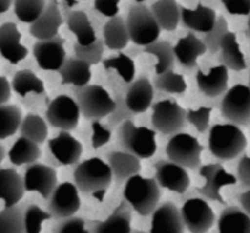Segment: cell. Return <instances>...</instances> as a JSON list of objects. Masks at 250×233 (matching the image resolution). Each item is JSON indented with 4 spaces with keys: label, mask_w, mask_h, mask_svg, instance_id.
Wrapping results in <instances>:
<instances>
[{
    "label": "cell",
    "mask_w": 250,
    "mask_h": 233,
    "mask_svg": "<svg viewBox=\"0 0 250 233\" xmlns=\"http://www.w3.org/2000/svg\"><path fill=\"white\" fill-rule=\"evenodd\" d=\"M199 175L205 180V183L197 187V192L207 199L226 204L220 191L226 186L237 183V176L227 172L221 164H207L200 166Z\"/></svg>",
    "instance_id": "obj_11"
},
{
    "label": "cell",
    "mask_w": 250,
    "mask_h": 233,
    "mask_svg": "<svg viewBox=\"0 0 250 233\" xmlns=\"http://www.w3.org/2000/svg\"><path fill=\"white\" fill-rule=\"evenodd\" d=\"M197 85L200 92L209 98L224 94L229 88V68L219 65L210 68L209 73L199 70L197 72Z\"/></svg>",
    "instance_id": "obj_24"
},
{
    "label": "cell",
    "mask_w": 250,
    "mask_h": 233,
    "mask_svg": "<svg viewBox=\"0 0 250 233\" xmlns=\"http://www.w3.org/2000/svg\"><path fill=\"white\" fill-rule=\"evenodd\" d=\"M143 53L150 54L155 56L158 63L155 65V73L161 75L164 72L171 71L175 66V50L170 42L167 41H156L149 45L144 46Z\"/></svg>",
    "instance_id": "obj_35"
},
{
    "label": "cell",
    "mask_w": 250,
    "mask_h": 233,
    "mask_svg": "<svg viewBox=\"0 0 250 233\" xmlns=\"http://www.w3.org/2000/svg\"><path fill=\"white\" fill-rule=\"evenodd\" d=\"M212 112V107L200 106L197 110H188L187 121L195 127L199 133H204L210 127V115Z\"/></svg>",
    "instance_id": "obj_47"
},
{
    "label": "cell",
    "mask_w": 250,
    "mask_h": 233,
    "mask_svg": "<svg viewBox=\"0 0 250 233\" xmlns=\"http://www.w3.org/2000/svg\"><path fill=\"white\" fill-rule=\"evenodd\" d=\"M5 155H6V151H5V148L2 147V144L0 143V164H1L2 160L5 159Z\"/></svg>",
    "instance_id": "obj_56"
},
{
    "label": "cell",
    "mask_w": 250,
    "mask_h": 233,
    "mask_svg": "<svg viewBox=\"0 0 250 233\" xmlns=\"http://www.w3.org/2000/svg\"><path fill=\"white\" fill-rule=\"evenodd\" d=\"M22 111L17 105H0V141L14 136L22 124Z\"/></svg>",
    "instance_id": "obj_37"
},
{
    "label": "cell",
    "mask_w": 250,
    "mask_h": 233,
    "mask_svg": "<svg viewBox=\"0 0 250 233\" xmlns=\"http://www.w3.org/2000/svg\"><path fill=\"white\" fill-rule=\"evenodd\" d=\"M80 191L75 183L62 182L56 186L49 198L48 212L51 217L63 220L72 217L81 208Z\"/></svg>",
    "instance_id": "obj_12"
},
{
    "label": "cell",
    "mask_w": 250,
    "mask_h": 233,
    "mask_svg": "<svg viewBox=\"0 0 250 233\" xmlns=\"http://www.w3.org/2000/svg\"><path fill=\"white\" fill-rule=\"evenodd\" d=\"M104 50V41L99 38L94 43L89 44V45H81L77 42L73 44V53H75L76 58L84 61V63H87L90 66L98 65L99 63H102Z\"/></svg>",
    "instance_id": "obj_43"
},
{
    "label": "cell",
    "mask_w": 250,
    "mask_h": 233,
    "mask_svg": "<svg viewBox=\"0 0 250 233\" xmlns=\"http://www.w3.org/2000/svg\"><path fill=\"white\" fill-rule=\"evenodd\" d=\"M238 202L241 204V209L250 216V190H247L242 194H239Z\"/></svg>",
    "instance_id": "obj_54"
},
{
    "label": "cell",
    "mask_w": 250,
    "mask_h": 233,
    "mask_svg": "<svg viewBox=\"0 0 250 233\" xmlns=\"http://www.w3.org/2000/svg\"><path fill=\"white\" fill-rule=\"evenodd\" d=\"M221 2L231 15L249 16L250 0H221Z\"/></svg>",
    "instance_id": "obj_50"
},
{
    "label": "cell",
    "mask_w": 250,
    "mask_h": 233,
    "mask_svg": "<svg viewBox=\"0 0 250 233\" xmlns=\"http://www.w3.org/2000/svg\"><path fill=\"white\" fill-rule=\"evenodd\" d=\"M73 180L80 192L103 202L114 177L109 164L99 158H90L76 166Z\"/></svg>",
    "instance_id": "obj_1"
},
{
    "label": "cell",
    "mask_w": 250,
    "mask_h": 233,
    "mask_svg": "<svg viewBox=\"0 0 250 233\" xmlns=\"http://www.w3.org/2000/svg\"><path fill=\"white\" fill-rule=\"evenodd\" d=\"M117 139L122 150L138 159H150L158 149L156 133L154 129L136 126L132 120L122 122L117 128Z\"/></svg>",
    "instance_id": "obj_4"
},
{
    "label": "cell",
    "mask_w": 250,
    "mask_h": 233,
    "mask_svg": "<svg viewBox=\"0 0 250 233\" xmlns=\"http://www.w3.org/2000/svg\"><path fill=\"white\" fill-rule=\"evenodd\" d=\"M103 66L107 72L115 71L125 83L133 82L134 75H136V65L133 60L126 54L119 53L116 56L105 59L103 60Z\"/></svg>",
    "instance_id": "obj_39"
},
{
    "label": "cell",
    "mask_w": 250,
    "mask_h": 233,
    "mask_svg": "<svg viewBox=\"0 0 250 233\" xmlns=\"http://www.w3.org/2000/svg\"><path fill=\"white\" fill-rule=\"evenodd\" d=\"M219 233H250V216L238 207H229L217 220Z\"/></svg>",
    "instance_id": "obj_32"
},
{
    "label": "cell",
    "mask_w": 250,
    "mask_h": 233,
    "mask_svg": "<svg viewBox=\"0 0 250 233\" xmlns=\"http://www.w3.org/2000/svg\"><path fill=\"white\" fill-rule=\"evenodd\" d=\"M107 164L112 171V177L117 185L126 182L142 170L141 159L125 150H115L107 155Z\"/></svg>",
    "instance_id": "obj_23"
},
{
    "label": "cell",
    "mask_w": 250,
    "mask_h": 233,
    "mask_svg": "<svg viewBox=\"0 0 250 233\" xmlns=\"http://www.w3.org/2000/svg\"><path fill=\"white\" fill-rule=\"evenodd\" d=\"M33 56L39 67L44 71H59L66 60L65 39L56 36L33 44Z\"/></svg>",
    "instance_id": "obj_14"
},
{
    "label": "cell",
    "mask_w": 250,
    "mask_h": 233,
    "mask_svg": "<svg viewBox=\"0 0 250 233\" xmlns=\"http://www.w3.org/2000/svg\"><path fill=\"white\" fill-rule=\"evenodd\" d=\"M124 188V199L132 210L143 217H148L159 207L161 190L155 178L136 175L127 180Z\"/></svg>",
    "instance_id": "obj_3"
},
{
    "label": "cell",
    "mask_w": 250,
    "mask_h": 233,
    "mask_svg": "<svg viewBox=\"0 0 250 233\" xmlns=\"http://www.w3.org/2000/svg\"><path fill=\"white\" fill-rule=\"evenodd\" d=\"M62 23L63 19L59 10L58 0H49L41 16L29 26V33L38 41H46L59 36V29Z\"/></svg>",
    "instance_id": "obj_17"
},
{
    "label": "cell",
    "mask_w": 250,
    "mask_h": 233,
    "mask_svg": "<svg viewBox=\"0 0 250 233\" xmlns=\"http://www.w3.org/2000/svg\"><path fill=\"white\" fill-rule=\"evenodd\" d=\"M20 133L22 137L31 139L38 144H43L48 137V125L45 120L36 114H28L22 120Z\"/></svg>",
    "instance_id": "obj_38"
},
{
    "label": "cell",
    "mask_w": 250,
    "mask_h": 233,
    "mask_svg": "<svg viewBox=\"0 0 250 233\" xmlns=\"http://www.w3.org/2000/svg\"><path fill=\"white\" fill-rule=\"evenodd\" d=\"M131 222L132 208L124 199L106 220L95 225L93 233H132Z\"/></svg>",
    "instance_id": "obj_27"
},
{
    "label": "cell",
    "mask_w": 250,
    "mask_h": 233,
    "mask_svg": "<svg viewBox=\"0 0 250 233\" xmlns=\"http://www.w3.org/2000/svg\"><path fill=\"white\" fill-rule=\"evenodd\" d=\"M154 168L155 180L160 187L178 194L187 192L190 186V178L186 168L171 160H159Z\"/></svg>",
    "instance_id": "obj_16"
},
{
    "label": "cell",
    "mask_w": 250,
    "mask_h": 233,
    "mask_svg": "<svg viewBox=\"0 0 250 233\" xmlns=\"http://www.w3.org/2000/svg\"><path fill=\"white\" fill-rule=\"evenodd\" d=\"M224 119L237 126H250V88L246 85H234L225 93L220 104Z\"/></svg>",
    "instance_id": "obj_8"
},
{
    "label": "cell",
    "mask_w": 250,
    "mask_h": 233,
    "mask_svg": "<svg viewBox=\"0 0 250 233\" xmlns=\"http://www.w3.org/2000/svg\"><path fill=\"white\" fill-rule=\"evenodd\" d=\"M126 23L129 39L136 45L146 46L158 41L160 37V26L156 22L150 7L144 4L134 2L129 6Z\"/></svg>",
    "instance_id": "obj_5"
},
{
    "label": "cell",
    "mask_w": 250,
    "mask_h": 233,
    "mask_svg": "<svg viewBox=\"0 0 250 233\" xmlns=\"http://www.w3.org/2000/svg\"><path fill=\"white\" fill-rule=\"evenodd\" d=\"M229 22L224 16L217 17V22L214 26V28L208 33L203 34L202 41L207 45L208 51L210 54H216L220 50V45H221L222 39L225 38L227 33H229Z\"/></svg>",
    "instance_id": "obj_44"
},
{
    "label": "cell",
    "mask_w": 250,
    "mask_h": 233,
    "mask_svg": "<svg viewBox=\"0 0 250 233\" xmlns=\"http://www.w3.org/2000/svg\"><path fill=\"white\" fill-rule=\"evenodd\" d=\"M115 103H116V106H115L114 111L107 116V126L110 128H115V127H119L122 122L127 121V120H131L134 116L133 112L128 109L126 104V100L125 97H122L120 93L115 92Z\"/></svg>",
    "instance_id": "obj_46"
},
{
    "label": "cell",
    "mask_w": 250,
    "mask_h": 233,
    "mask_svg": "<svg viewBox=\"0 0 250 233\" xmlns=\"http://www.w3.org/2000/svg\"><path fill=\"white\" fill-rule=\"evenodd\" d=\"M46 6V0H14V11L23 23H33Z\"/></svg>",
    "instance_id": "obj_42"
},
{
    "label": "cell",
    "mask_w": 250,
    "mask_h": 233,
    "mask_svg": "<svg viewBox=\"0 0 250 233\" xmlns=\"http://www.w3.org/2000/svg\"><path fill=\"white\" fill-rule=\"evenodd\" d=\"M63 1H65L68 6H73V5L77 4V0H63Z\"/></svg>",
    "instance_id": "obj_58"
},
{
    "label": "cell",
    "mask_w": 250,
    "mask_h": 233,
    "mask_svg": "<svg viewBox=\"0 0 250 233\" xmlns=\"http://www.w3.org/2000/svg\"><path fill=\"white\" fill-rule=\"evenodd\" d=\"M76 102L80 106L81 114L85 119L100 120L107 117L114 111L116 103L104 87L99 85H87L76 87Z\"/></svg>",
    "instance_id": "obj_6"
},
{
    "label": "cell",
    "mask_w": 250,
    "mask_h": 233,
    "mask_svg": "<svg viewBox=\"0 0 250 233\" xmlns=\"http://www.w3.org/2000/svg\"><path fill=\"white\" fill-rule=\"evenodd\" d=\"M185 227L190 233H208L214 226V210L202 198L188 199L181 208Z\"/></svg>",
    "instance_id": "obj_13"
},
{
    "label": "cell",
    "mask_w": 250,
    "mask_h": 233,
    "mask_svg": "<svg viewBox=\"0 0 250 233\" xmlns=\"http://www.w3.org/2000/svg\"><path fill=\"white\" fill-rule=\"evenodd\" d=\"M80 116L81 110L76 99L66 94L54 98L45 111V119L51 127L67 132L78 126Z\"/></svg>",
    "instance_id": "obj_10"
},
{
    "label": "cell",
    "mask_w": 250,
    "mask_h": 233,
    "mask_svg": "<svg viewBox=\"0 0 250 233\" xmlns=\"http://www.w3.org/2000/svg\"><path fill=\"white\" fill-rule=\"evenodd\" d=\"M48 144L55 160L63 166L75 165L82 156V144L67 131H61Z\"/></svg>",
    "instance_id": "obj_19"
},
{
    "label": "cell",
    "mask_w": 250,
    "mask_h": 233,
    "mask_svg": "<svg viewBox=\"0 0 250 233\" xmlns=\"http://www.w3.org/2000/svg\"><path fill=\"white\" fill-rule=\"evenodd\" d=\"M136 2H139V4H143L144 1H146V0H134Z\"/></svg>",
    "instance_id": "obj_59"
},
{
    "label": "cell",
    "mask_w": 250,
    "mask_h": 233,
    "mask_svg": "<svg viewBox=\"0 0 250 233\" xmlns=\"http://www.w3.org/2000/svg\"><path fill=\"white\" fill-rule=\"evenodd\" d=\"M23 182L26 192H37L43 199H49L58 186V176L50 166L34 163L24 171Z\"/></svg>",
    "instance_id": "obj_15"
},
{
    "label": "cell",
    "mask_w": 250,
    "mask_h": 233,
    "mask_svg": "<svg viewBox=\"0 0 250 233\" xmlns=\"http://www.w3.org/2000/svg\"><path fill=\"white\" fill-rule=\"evenodd\" d=\"M11 83L6 77L0 76V105H5L11 98Z\"/></svg>",
    "instance_id": "obj_53"
},
{
    "label": "cell",
    "mask_w": 250,
    "mask_h": 233,
    "mask_svg": "<svg viewBox=\"0 0 250 233\" xmlns=\"http://www.w3.org/2000/svg\"><path fill=\"white\" fill-rule=\"evenodd\" d=\"M111 139V129L110 127L103 125L99 120L92 122V147L93 149H99L107 144Z\"/></svg>",
    "instance_id": "obj_48"
},
{
    "label": "cell",
    "mask_w": 250,
    "mask_h": 233,
    "mask_svg": "<svg viewBox=\"0 0 250 233\" xmlns=\"http://www.w3.org/2000/svg\"><path fill=\"white\" fill-rule=\"evenodd\" d=\"M217 17L214 9L203 4H198L194 10L181 6V23L190 32L208 33L216 24Z\"/></svg>",
    "instance_id": "obj_21"
},
{
    "label": "cell",
    "mask_w": 250,
    "mask_h": 233,
    "mask_svg": "<svg viewBox=\"0 0 250 233\" xmlns=\"http://www.w3.org/2000/svg\"><path fill=\"white\" fill-rule=\"evenodd\" d=\"M154 85L146 77H139L127 88L125 100L128 109L136 114L146 112L153 104Z\"/></svg>",
    "instance_id": "obj_22"
},
{
    "label": "cell",
    "mask_w": 250,
    "mask_h": 233,
    "mask_svg": "<svg viewBox=\"0 0 250 233\" xmlns=\"http://www.w3.org/2000/svg\"><path fill=\"white\" fill-rule=\"evenodd\" d=\"M237 180L241 186L250 190V156L243 155L237 165Z\"/></svg>",
    "instance_id": "obj_51"
},
{
    "label": "cell",
    "mask_w": 250,
    "mask_h": 233,
    "mask_svg": "<svg viewBox=\"0 0 250 233\" xmlns=\"http://www.w3.org/2000/svg\"><path fill=\"white\" fill-rule=\"evenodd\" d=\"M121 0H94V9L106 17H115L119 15V5Z\"/></svg>",
    "instance_id": "obj_52"
},
{
    "label": "cell",
    "mask_w": 250,
    "mask_h": 233,
    "mask_svg": "<svg viewBox=\"0 0 250 233\" xmlns=\"http://www.w3.org/2000/svg\"><path fill=\"white\" fill-rule=\"evenodd\" d=\"M249 88H250V75H249Z\"/></svg>",
    "instance_id": "obj_61"
},
{
    "label": "cell",
    "mask_w": 250,
    "mask_h": 233,
    "mask_svg": "<svg viewBox=\"0 0 250 233\" xmlns=\"http://www.w3.org/2000/svg\"><path fill=\"white\" fill-rule=\"evenodd\" d=\"M161 29L172 32L181 22V6L176 0H158L150 7Z\"/></svg>",
    "instance_id": "obj_31"
},
{
    "label": "cell",
    "mask_w": 250,
    "mask_h": 233,
    "mask_svg": "<svg viewBox=\"0 0 250 233\" xmlns=\"http://www.w3.org/2000/svg\"><path fill=\"white\" fill-rule=\"evenodd\" d=\"M203 150L204 147L195 137L182 132L173 134L166 144V155L168 160L192 170L202 166Z\"/></svg>",
    "instance_id": "obj_7"
},
{
    "label": "cell",
    "mask_w": 250,
    "mask_h": 233,
    "mask_svg": "<svg viewBox=\"0 0 250 233\" xmlns=\"http://www.w3.org/2000/svg\"><path fill=\"white\" fill-rule=\"evenodd\" d=\"M21 33L14 22L0 26V55L11 65H17L28 55V49L21 44Z\"/></svg>",
    "instance_id": "obj_18"
},
{
    "label": "cell",
    "mask_w": 250,
    "mask_h": 233,
    "mask_svg": "<svg viewBox=\"0 0 250 233\" xmlns=\"http://www.w3.org/2000/svg\"><path fill=\"white\" fill-rule=\"evenodd\" d=\"M67 27L77 38V43L81 45H89L97 41L94 28L89 21L84 11L76 10V11L68 12L67 15Z\"/></svg>",
    "instance_id": "obj_34"
},
{
    "label": "cell",
    "mask_w": 250,
    "mask_h": 233,
    "mask_svg": "<svg viewBox=\"0 0 250 233\" xmlns=\"http://www.w3.org/2000/svg\"><path fill=\"white\" fill-rule=\"evenodd\" d=\"M149 233H185L181 210L173 203L165 202L151 214Z\"/></svg>",
    "instance_id": "obj_20"
},
{
    "label": "cell",
    "mask_w": 250,
    "mask_h": 233,
    "mask_svg": "<svg viewBox=\"0 0 250 233\" xmlns=\"http://www.w3.org/2000/svg\"><path fill=\"white\" fill-rule=\"evenodd\" d=\"M53 233H90L85 229L84 220L81 217H68L63 219L54 227Z\"/></svg>",
    "instance_id": "obj_49"
},
{
    "label": "cell",
    "mask_w": 250,
    "mask_h": 233,
    "mask_svg": "<svg viewBox=\"0 0 250 233\" xmlns=\"http://www.w3.org/2000/svg\"><path fill=\"white\" fill-rule=\"evenodd\" d=\"M176 60L185 68H193L197 66L198 58L204 55L208 51L207 45L200 38H198L193 32L182 37L175 46Z\"/></svg>",
    "instance_id": "obj_25"
},
{
    "label": "cell",
    "mask_w": 250,
    "mask_h": 233,
    "mask_svg": "<svg viewBox=\"0 0 250 233\" xmlns=\"http://www.w3.org/2000/svg\"><path fill=\"white\" fill-rule=\"evenodd\" d=\"M62 85H72L75 87H84L89 85L92 78L90 65L77 58H68L59 70Z\"/></svg>",
    "instance_id": "obj_30"
},
{
    "label": "cell",
    "mask_w": 250,
    "mask_h": 233,
    "mask_svg": "<svg viewBox=\"0 0 250 233\" xmlns=\"http://www.w3.org/2000/svg\"><path fill=\"white\" fill-rule=\"evenodd\" d=\"M187 122V111L175 100H161L153 105L151 125L155 131L166 136H173Z\"/></svg>",
    "instance_id": "obj_9"
},
{
    "label": "cell",
    "mask_w": 250,
    "mask_h": 233,
    "mask_svg": "<svg viewBox=\"0 0 250 233\" xmlns=\"http://www.w3.org/2000/svg\"><path fill=\"white\" fill-rule=\"evenodd\" d=\"M103 41H104L105 46L111 49V50L120 51L126 48L129 42H131L128 29H127L126 20L120 16V15L111 17L104 24Z\"/></svg>",
    "instance_id": "obj_28"
},
{
    "label": "cell",
    "mask_w": 250,
    "mask_h": 233,
    "mask_svg": "<svg viewBox=\"0 0 250 233\" xmlns=\"http://www.w3.org/2000/svg\"><path fill=\"white\" fill-rule=\"evenodd\" d=\"M11 88L21 97H26L29 93L43 94L45 92L44 83L38 76L31 70H21L15 73L11 82Z\"/></svg>",
    "instance_id": "obj_36"
},
{
    "label": "cell",
    "mask_w": 250,
    "mask_h": 233,
    "mask_svg": "<svg viewBox=\"0 0 250 233\" xmlns=\"http://www.w3.org/2000/svg\"><path fill=\"white\" fill-rule=\"evenodd\" d=\"M0 233H26L23 210L17 205L0 212Z\"/></svg>",
    "instance_id": "obj_40"
},
{
    "label": "cell",
    "mask_w": 250,
    "mask_h": 233,
    "mask_svg": "<svg viewBox=\"0 0 250 233\" xmlns=\"http://www.w3.org/2000/svg\"><path fill=\"white\" fill-rule=\"evenodd\" d=\"M24 230L26 233H41L42 225L44 221L51 219L49 212H44L43 209L36 204H31L24 209Z\"/></svg>",
    "instance_id": "obj_45"
},
{
    "label": "cell",
    "mask_w": 250,
    "mask_h": 233,
    "mask_svg": "<svg viewBox=\"0 0 250 233\" xmlns=\"http://www.w3.org/2000/svg\"><path fill=\"white\" fill-rule=\"evenodd\" d=\"M209 150L221 161L238 158L246 150L248 141L241 127L233 124H216L209 132Z\"/></svg>",
    "instance_id": "obj_2"
},
{
    "label": "cell",
    "mask_w": 250,
    "mask_h": 233,
    "mask_svg": "<svg viewBox=\"0 0 250 233\" xmlns=\"http://www.w3.org/2000/svg\"><path fill=\"white\" fill-rule=\"evenodd\" d=\"M219 51L221 65L226 66L229 70L239 72V71H244L247 68L246 58H244V54L242 53L236 33L229 32L225 36Z\"/></svg>",
    "instance_id": "obj_29"
},
{
    "label": "cell",
    "mask_w": 250,
    "mask_h": 233,
    "mask_svg": "<svg viewBox=\"0 0 250 233\" xmlns=\"http://www.w3.org/2000/svg\"><path fill=\"white\" fill-rule=\"evenodd\" d=\"M246 34L247 37L250 39V14L248 16V22H247V29H246Z\"/></svg>",
    "instance_id": "obj_57"
},
{
    "label": "cell",
    "mask_w": 250,
    "mask_h": 233,
    "mask_svg": "<svg viewBox=\"0 0 250 233\" xmlns=\"http://www.w3.org/2000/svg\"><path fill=\"white\" fill-rule=\"evenodd\" d=\"M153 85L155 89L170 93V94H182L188 88L185 77L180 73L173 72L172 70L161 73V75H156Z\"/></svg>",
    "instance_id": "obj_41"
},
{
    "label": "cell",
    "mask_w": 250,
    "mask_h": 233,
    "mask_svg": "<svg viewBox=\"0 0 250 233\" xmlns=\"http://www.w3.org/2000/svg\"><path fill=\"white\" fill-rule=\"evenodd\" d=\"M7 156L10 163L15 166L32 165L41 158L42 150L38 143L21 136L12 144Z\"/></svg>",
    "instance_id": "obj_33"
},
{
    "label": "cell",
    "mask_w": 250,
    "mask_h": 233,
    "mask_svg": "<svg viewBox=\"0 0 250 233\" xmlns=\"http://www.w3.org/2000/svg\"><path fill=\"white\" fill-rule=\"evenodd\" d=\"M24 193L23 177L14 169H0V199L5 207L19 204Z\"/></svg>",
    "instance_id": "obj_26"
},
{
    "label": "cell",
    "mask_w": 250,
    "mask_h": 233,
    "mask_svg": "<svg viewBox=\"0 0 250 233\" xmlns=\"http://www.w3.org/2000/svg\"><path fill=\"white\" fill-rule=\"evenodd\" d=\"M14 0H0V14H4L11 7Z\"/></svg>",
    "instance_id": "obj_55"
},
{
    "label": "cell",
    "mask_w": 250,
    "mask_h": 233,
    "mask_svg": "<svg viewBox=\"0 0 250 233\" xmlns=\"http://www.w3.org/2000/svg\"><path fill=\"white\" fill-rule=\"evenodd\" d=\"M132 233H146V232H143V231H138V230H137V231H132Z\"/></svg>",
    "instance_id": "obj_60"
}]
</instances>
